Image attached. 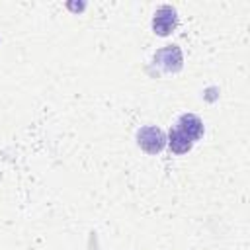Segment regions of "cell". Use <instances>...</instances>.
Returning a JSON list of instances; mask_svg holds the SVG:
<instances>
[{
  "label": "cell",
  "instance_id": "6da1fadb",
  "mask_svg": "<svg viewBox=\"0 0 250 250\" xmlns=\"http://www.w3.org/2000/svg\"><path fill=\"white\" fill-rule=\"evenodd\" d=\"M137 143H139V146L145 152L156 154V152H160L164 148L166 137H164L162 129H158L154 125H146V127H143V129L137 131Z\"/></svg>",
  "mask_w": 250,
  "mask_h": 250
},
{
  "label": "cell",
  "instance_id": "7a4b0ae2",
  "mask_svg": "<svg viewBox=\"0 0 250 250\" xmlns=\"http://www.w3.org/2000/svg\"><path fill=\"white\" fill-rule=\"evenodd\" d=\"M184 55L178 45H166L154 53V64H158L164 72H178L182 68Z\"/></svg>",
  "mask_w": 250,
  "mask_h": 250
},
{
  "label": "cell",
  "instance_id": "3957f363",
  "mask_svg": "<svg viewBox=\"0 0 250 250\" xmlns=\"http://www.w3.org/2000/svg\"><path fill=\"white\" fill-rule=\"evenodd\" d=\"M178 23V14L172 6H160L152 18V29L158 35H168Z\"/></svg>",
  "mask_w": 250,
  "mask_h": 250
},
{
  "label": "cell",
  "instance_id": "277c9868",
  "mask_svg": "<svg viewBox=\"0 0 250 250\" xmlns=\"http://www.w3.org/2000/svg\"><path fill=\"white\" fill-rule=\"evenodd\" d=\"M176 129L182 131L191 143H195V141H199V139L203 137V121H201L195 113H184V115L178 119Z\"/></svg>",
  "mask_w": 250,
  "mask_h": 250
},
{
  "label": "cell",
  "instance_id": "5b68a950",
  "mask_svg": "<svg viewBox=\"0 0 250 250\" xmlns=\"http://www.w3.org/2000/svg\"><path fill=\"white\" fill-rule=\"evenodd\" d=\"M168 146H170V150L176 152V154H186V152L191 150L193 143H191L182 131H178V129L174 127V129H170V133H168Z\"/></svg>",
  "mask_w": 250,
  "mask_h": 250
}]
</instances>
